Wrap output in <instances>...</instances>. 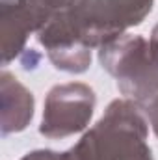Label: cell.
Wrapping results in <instances>:
<instances>
[{"label":"cell","instance_id":"obj_1","mask_svg":"<svg viewBox=\"0 0 158 160\" xmlns=\"http://www.w3.org/2000/svg\"><path fill=\"white\" fill-rule=\"evenodd\" d=\"M155 0H75L39 32L47 52L65 47H102L138 26L153 9Z\"/></svg>","mask_w":158,"mask_h":160},{"label":"cell","instance_id":"obj_2","mask_svg":"<svg viewBox=\"0 0 158 160\" xmlns=\"http://www.w3.org/2000/svg\"><path fill=\"white\" fill-rule=\"evenodd\" d=\"M147 134L149 125L141 108L130 99H116L67 153L71 160H134L149 151Z\"/></svg>","mask_w":158,"mask_h":160},{"label":"cell","instance_id":"obj_3","mask_svg":"<svg viewBox=\"0 0 158 160\" xmlns=\"http://www.w3.org/2000/svg\"><path fill=\"white\" fill-rule=\"evenodd\" d=\"M99 60L125 99L141 104L158 93V43L151 38L123 34L99 48Z\"/></svg>","mask_w":158,"mask_h":160},{"label":"cell","instance_id":"obj_4","mask_svg":"<svg viewBox=\"0 0 158 160\" xmlns=\"http://www.w3.org/2000/svg\"><path fill=\"white\" fill-rule=\"evenodd\" d=\"M95 91L82 82L54 86L45 99L39 132L47 138H67L82 132L93 118Z\"/></svg>","mask_w":158,"mask_h":160},{"label":"cell","instance_id":"obj_5","mask_svg":"<svg viewBox=\"0 0 158 160\" xmlns=\"http://www.w3.org/2000/svg\"><path fill=\"white\" fill-rule=\"evenodd\" d=\"M2 93V136L24 130L34 118V95L11 73L0 75Z\"/></svg>","mask_w":158,"mask_h":160},{"label":"cell","instance_id":"obj_6","mask_svg":"<svg viewBox=\"0 0 158 160\" xmlns=\"http://www.w3.org/2000/svg\"><path fill=\"white\" fill-rule=\"evenodd\" d=\"M2 8V62L7 65L24 48L28 36L34 32L21 13L15 0H0Z\"/></svg>","mask_w":158,"mask_h":160},{"label":"cell","instance_id":"obj_7","mask_svg":"<svg viewBox=\"0 0 158 160\" xmlns=\"http://www.w3.org/2000/svg\"><path fill=\"white\" fill-rule=\"evenodd\" d=\"M24 19L30 22L34 32H39L41 28L50 22L56 15L65 11L75 0H15Z\"/></svg>","mask_w":158,"mask_h":160},{"label":"cell","instance_id":"obj_8","mask_svg":"<svg viewBox=\"0 0 158 160\" xmlns=\"http://www.w3.org/2000/svg\"><path fill=\"white\" fill-rule=\"evenodd\" d=\"M52 65L65 73H84L91 63V48L87 47H65L47 52Z\"/></svg>","mask_w":158,"mask_h":160},{"label":"cell","instance_id":"obj_9","mask_svg":"<svg viewBox=\"0 0 158 160\" xmlns=\"http://www.w3.org/2000/svg\"><path fill=\"white\" fill-rule=\"evenodd\" d=\"M138 106L141 108V112L149 119V123H151V127H153V130H155V134L158 138V93H155L153 97H149L147 101H143Z\"/></svg>","mask_w":158,"mask_h":160},{"label":"cell","instance_id":"obj_10","mask_svg":"<svg viewBox=\"0 0 158 160\" xmlns=\"http://www.w3.org/2000/svg\"><path fill=\"white\" fill-rule=\"evenodd\" d=\"M21 160H71L69 153H58V151H50V149H37L32 151L28 155H24Z\"/></svg>","mask_w":158,"mask_h":160},{"label":"cell","instance_id":"obj_11","mask_svg":"<svg viewBox=\"0 0 158 160\" xmlns=\"http://www.w3.org/2000/svg\"><path fill=\"white\" fill-rule=\"evenodd\" d=\"M151 39L158 43V24L155 26V28H153V32H151Z\"/></svg>","mask_w":158,"mask_h":160}]
</instances>
